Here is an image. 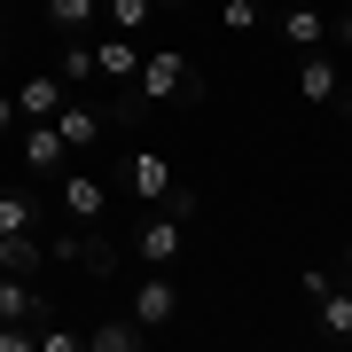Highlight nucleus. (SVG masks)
I'll return each instance as SVG.
<instances>
[{
	"label": "nucleus",
	"mask_w": 352,
	"mask_h": 352,
	"mask_svg": "<svg viewBox=\"0 0 352 352\" xmlns=\"http://www.w3.org/2000/svg\"><path fill=\"white\" fill-rule=\"evenodd\" d=\"M102 126H110V110H94V102H63V110H55V133H63V149H94Z\"/></svg>",
	"instance_id": "nucleus-9"
},
{
	"label": "nucleus",
	"mask_w": 352,
	"mask_h": 352,
	"mask_svg": "<svg viewBox=\"0 0 352 352\" xmlns=\"http://www.w3.org/2000/svg\"><path fill=\"white\" fill-rule=\"evenodd\" d=\"M314 329H321L329 344H352V289L344 282H329L321 298H314Z\"/></svg>",
	"instance_id": "nucleus-11"
},
{
	"label": "nucleus",
	"mask_w": 352,
	"mask_h": 352,
	"mask_svg": "<svg viewBox=\"0 0 352 352\" xmlns=\"http://www.w3.org/2000/svg\"><path fill=\"white\" fill-rule=\"evenodd\" d=\"M47 266V235L24 227V235H0V274H39Z\"/></svg>",
	"instance_id": "nucleus-13"
},
{
	"label": "nucleus",
	"mask_w": 352,
	"mask_h": 352,
	"mask_svg": "<svg viewBox=\"0 0 352 352\" xmlns=\"http://www.w3.org/2000/svg\"><path fill=\"white\" fill-rule=\"evenodd\" d=\"M24 227H39L32 188H0V235H24Z\"/></svg>",
	"instance_id": "nucleus-17"
},
{
	"label": "nucleus",
	"mask_w": 352,
	"mask_h": 352,
	"mask_svg": "<svg viewBox=\"0 0 352 352\" xmlns=\"http://www.w3.org/2000/svg\"><path fill=\"white\" fill-rule=\"evenodd\" d=\"M133 321L149 329V337H157V329H173V321H180V282L164 274V266H157V274H149V282L133 289Z\"/></svg>",
	"instance_id": "nucleus-6"
},
{
	"label": "nucleus",
	"mask_w": 352,
	"mask_h": 352,
	"mask_svg": "<svg viewBox=\"0 0 352 352\" xmlns=\"http://www.w3.org/2000/svg\"><path fill=\"white\" fill-rule=\"evenodd\" d=\"M0 321H47V298L32 289V274H0Z\"/></svg>",
	"instance_id": "nucleus-14"
},
{
	"label": "nucleus",
	"mask_w": 352,
	"mask_h": 352,
	"mask_svg": "<svg viewBox=\"0 0 352 352\" xmlns=\"http://www.w3.org/2000/svg\"><path fill=\"white\" fill-rule=\"evenodd\" d=\"M0 55H8V47H0Z\"/></svg>",
	"instance_id": "nucleus-28"
},
{
	"label": "nucleus",
	"mask_w": 352,
	"mask_h": 352,
	"mask_svg": "<svg viewBox=\"0 0 352 352\" xmlns=\"http://www.w3.org/2000/svg\"><path fill=\"white\" fill-rule=\"evenodd\" d=\"M173 188H180V173H173L164 149H133V157H126V196H133V204H164Z\"/></svg>",
	"instance_id": "nucleus-4"
},
{
	"label": "nucleus",
	"mask_w": 352,
	"mask_h": 352,
	"mask_svg": "<svg viewBox=\"0 0 352 352\" xmlns=\"http://www.w3.org/2000/svg\"><path fill=\"white\" fill-rule=\"evenodd\" d=\"M337 94H344V71L314 47V55L298 63V102H305V110H321V102H337Z\"/></svg>",
	"instance_id": "nucleus-7"
},
{
	"label": "nucleus",
	"mask_w": 352,
	"mask_h": 352,
	"mask_svg": "<svg viewBox=\"0 0 352 352\" xmlns=\"http://www.w3.org/2000/svg\"><path fill=\"white\" fill-rule=\"evenodd\" d=\"M55 78H63V87H87V78H94V47H63V71H55Z\"/></svg>",
	"instance_id": "nucleus-20"
},
{
	"label": "nucleus",
	"mask_w": 352,
	"mask_h": 352,
	"mask_svg": "<svg viewBox=\"0 0 352 352\" xmlns=\"http://www.w3.org/2000/svg\"><path fill=\"white\" fill-rule=\"evenodd\" d=\"M133 71H141V47H133V32H110V39H94V78L126 87Z\"/></svg>",
	"instance_id": "nucleus-10"
},
{
	"label": "nucleus",
	"mask_w": 352,
	"mask_h": 352,
	"mask_svg": "<svg viewBox=\"0 0 352 352\" xmlns=\"http://www.w3.org/2000/svg\"><path fill=\"white\" fill-rule=\"evenodd\" d=\"M16 126H24V110H16V94L0 87V133H16Z\"/></svg>",
	"instance_id": "nucleus-23"
},
{
	"label": "nucleus",
	"mask_w": 352,
	"mask_h": 352,
	"mask_svg": "<svg viewBox=\"0 0 352 352\" xmlns=\"http://www.w3.org/2000/svg\"><path fill=\"white\" fill-rule=\"evenodd\" d=\"M329 32H337V47L352 55V8H344V16H329Z\"/></svg>",
	"instance_id": "nucleus-24"
},
{
	"label": "nucleus",
	"mask_w": 352,
	"mask_h": 352,
	"mask_svg": "<svg viewBox=\"0 0 352 352\" xmlns=\"http://www.w3.org/2000/svg\"><path fill=\"white\" fill-rule=\"evenodd\" d=\"M321 39H329V16L314 8V0H289V8H282V47H298V55H314Z\"/></svg>",
	"instance_id": "nucleus-8"
},
{
	"label": "nucleus",
	"mask_w": 352,
	"mask_h": 352,
	"mask_svg": "<svg viewBox=\"0 0 352 352\" xmlns=\"http://www.w3.org/2000/svg\"><path fill=\"white\" fill-rule=\"evenodd\" d=\"M16 149H24V173H39V180L63 173V133H55V118H24V126H16Z\"/></svg>",
	"instance_id": "nucleus-5"
},
{
	"label": "nucleus",
	"mask_w": 352,
	"mask_h": 352,
	"mask_svg": "<svg viewBox=\"0 0 352 352\" xmlns=\"http://www.w3.org/2000/svg\"><path fill=\"white\" fill-rule=\"evenodd\" d=\"M87 344H94V352H141V344H149V329H141L133 314H118V321L87 329Z\"/></svg>",
	"instance_id": "nucleus-16"
},
{
	"label": "nucleus",
	"mask_w": 352,
	"mask_h": 352,
	"mask_svg": "<svg viewBox=\"0 0 352 352\" xmlns=\"http://www.w3.org/2000/svg\"><path fill=\"white\" fill-rule=\"evenodd\" d=\"M63 212L94 227L102 212H110V188H102V180H94V173H63Z\"/></svg>",
	"instance_id": "nucleus-12"
},
{
	"label": "nucleus",
	"mask_w": 352,
	"mask_h": 352,
	"mask_svg": "<svg viewBox=\"0 0 352 352\" xmlns=\"http://www.w3.org/2000/svg\"><path fill=\"white\" fill-rule=\"evenodd\" d=\"M133 94L149 102V110H164V102H204V78H196V55L188 47H149L133 71Z\"/></svg>",
	"instance_id": "nucleus-1"
},
{
	"label": "nucleus",
	"mask_w": 352,
	"mask_h": 352,
	"mask_svg": "<svg viewBox=\"0 0 352 352\" xmlns=\"http://www.w3.org/2000/svg\"><path fill=\"white\" fill-rule=\"evenodd\" d=\"M180 251H188V219H173V212L157 204V212L133 227V258H141V266H180Z\"/></svg>",
	"instance_id": "nucleus-3"
},
{
	"label": "nucleus",
	"mask_w": 352,
	"mask_h": 352,
	"mask_svg": "<svg viewBox=\"0 0 352 352\" xmlns=\"http://www.w3.org/2000/svg\"><path fill=\"white\" fill-rule=\"evenodd\" d=\"M47 266H87V274H118L126 258H118V243H110V235H87V219H78V227H55V235H47Z\"/></svg>",
	"instance_id": "nucleus-2"
},
{
	"label": "nucleus",
	"mask_w": 352,
	"mask_h": 352,
	"mask_svg": "<svg viewBox=\"0 0 352 352\" xmlns=\"http://www.w3.org/2000/svg\"><path fill=\"white\" fill-rule=\"evenodd\" d=\"M180 8H196V0H180Z\"/></svg>",
	"instance_id": "nucleus-26"
},
{
	"label": "nucleus",
	"mask_w": 352,
	"mask_h": 352,
	"mask_svg": "<svg viewBox=\"0 0 352 352\" xmlns=\"http://www.w3.org/2000/svg\"><path fill=\"white\" fill-rule=\"evenodd\" d=\"M258 8H266V0H219V24H227V32H251Z\"/></svg>",
	"instance_id": "nucleus-21"
},
{
	"label": "nucleus",
	"mask_w": 352,
	"mask_h": 352,
	"mask_svg": "<svg viewBox=\"0 0 352 352\" xmlns=\"http://www.w3.org/2000/svg\"><path fill=\"white\" fill-rule=\"evenodd\" d=\"M16 110H24V118H55V110H63V78H55V71L24 78V87H16Z\"/></svg>",
	"instance_id": "nucleus-15"
},
{
	"label": "nucleus",
	"mask_w": 352,
	"mask_h": 352,
	"mask_svg": "<svg viewBox=\"0 0 352 352\" xmlns=\"http://www.w3.org/2000/svg\"><path fill=\"white\" fill-rule=\"evenodd\" d=\"M94 16H102V0H47V24L55 32H87Z\"/></svg>",
	"instance_id": "nucleus-18"
},
{
	"label": "nucleus",
	"mask_w": 352,
	"mask_h": 352,
	"mask_svg": "<svg viewBox=\"0 0 352 352\" xmlns=\"http://www.w3.org/2000/svg\"><path fill=\"white\" fill-rule=\"evenodd\" d=\"M149 8H157V0H102V24H110V32H141Z\"/></svg>",
	"instance_id": "nucleus-19"
},
{
	"label": "nucleus",
	"mask_w": 352,
	"mask_h": 352,
	"mask_svg": "<svg viewBox=\"0 0 352 352\" xmlns=\"http://www.w3.org/2000/svg\"><path fill=\"white\" fill-rule=\"evenodd\" d=\"M337 8H352V0H337Z\"/></svg>",
	"instance_id": "nucleus-27"
},
{
	"label": "nucleus",
	"mask_w": 352,
	"mask_h": 352,
	"mask_svg": "<svg viewBox=\"0 0 352 352\" xmlns=\"http://www.w3.org/2000/svg\"><path fill=\"white\" fill-rule=\"evenodd\" d=\"M32 344H39V352H78L87 337H78V329H32Z\"/></svg>",
	"instance_id": "nucleus-22"
},
{
	"label": "nucleus",
	"mask_w": 352,
	"mask_h": 352,
	"mask_svg": "<svg viewBox=\"0 0 352 352\" xmlns=\"http://www.w3.org/2000/svg\"><path fill=\"white\" fill-rule=\"evenodd\" d=\"M344 149H352V141H344Z\"/></svg>",
	"instance_id": "nucleus-29"
},
{
	"label": "nucleus",
	"mask_w": 352,
	"mask_h": 352,
	"mask_svg": "<svg viewBox=\"0 0 352 352\" xmlns=\"http://www.w3.org/2000/svg\"><path fill=\"white\" fill-rule=\"evenodd\" d=\"M344 266H352V243H344Z\"/></svg>",
	"instance_id": "nucleus-25"
}]
</instances>
